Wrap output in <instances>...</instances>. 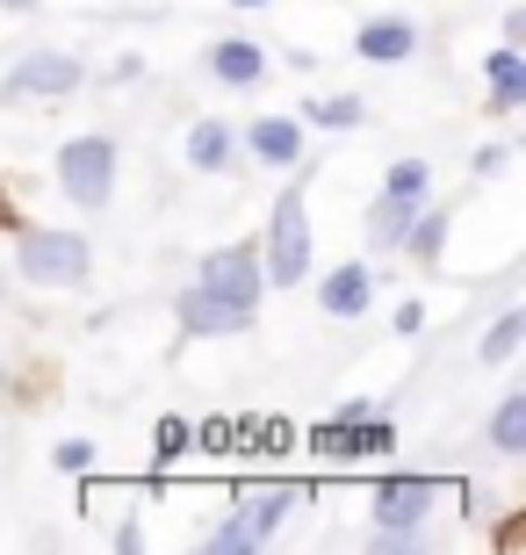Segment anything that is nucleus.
Returning <instances> with one entry per match:
<instances>
[{"instance_id":"obj_1","label":"nucleus","mask_w":526,"mask_h":555,"mask_svg":"<svg viewBox=\"0 0 526 555\" xmlns=\"http://www.w3.org/2000/svg\"><path fill=\"white\" fill-rule=\"evenodd\" d=\"M304 159H296V181L274 195V217H267V238H260V274L267 288H304L310 274H318V260H310V209H304Z\"/></svg>"},{"instance_id":"obj_2","label":"nucleus","mask_w":526,"mask_h":555,"mask_svg":"<svg viewBox=\"0 0 526 555\" xmlns=\"http://www.w3.org/2000/svg\"><path fill=\"white\" fill-rule=\"evenodd\" d=\"M15 274L29 288H87L94 282V246L65 224H22L15 231Z\"/></svg>"},{"instance_id":"obj_3","label":"nucleus","mask_w":526,"mask_h":555,"mask_svg":"<svg viewBox=\"0 0 526 555\" xmlns=\"http://www.w3.org/2000/svg\"><path fill=\"white\" fill-rule=\"evenodd\" d=\"M116 138H102V130H87V138H65L59 152H51V181H59V195L73 209H108V195H116Z\"/></svg>"},{"instance_id":"obj_4","label":"nucleus","mask_w":526,"mask_h":555,"mask_svg":"<svg viewBox=\"0 0 526 555\" xmlns=\"http://www.w3.org/2000/svg\"><path fill=\"white\" fill-rule=\"evenodd\" d=\"M195 288H209L217 304L260 318V296H267V274H260V238H231V246H209L203 268H195Z\"/></svg>"},{"instance_id":"obj_5","label":"nucleus","mask_w":526,"mask_h":555,"mask_svg":"<svg viewBox=\"0 0 526 555\" xmlns=\"http://www.w3.org/2000/svg\"><path fill=\"white\" fill-rule=\"evenodd\" d=\"M80 87H87V65L73 59V51L37 43V51H22V59L0 73V102H65V94H80Z\"/></svg>"},{"instance_id":"obj_6","label":"nucleus","mask_w":526,"mask_h":555,"mask_svg":"<svg viewBox=\"0 0 526 555\" xmlns=\"http://www.w3.org/2000/svg\"><path fill=\"white\" fill-rule=\"evenodd\" d=\"M433 498H440V483L419 469H397L375 483V498H368V513H375V527H397V534H425V513H433Z\"/></svg>"},{"instance_id":"obj_7","label":"nucleus","mask_w":526,"mask_h":555,"mask_svg":"<svg viewBox=\"0 0 526 555\" xmlns=\"http://www.w3.org/2000/svg\"><path fill=\"white\" fill-rule=\"evenodd\" d=\"M174 325H181L188 339H239V332H253V318H245V310H231V304H217L209 288L188 282L181 296H174Z\"/></svg>"},{"instance_id":"obj_8","label":"nucleus","mask_w":526,"mask_h":555,"mask_svg":"<svg viewBox=\"0 0 526 555\" xmlns=\"http://www.w3.org/2000/svg\"><path fill=\"white\" fill-rule=\"evenodd\" d=\"M368 304H375V268H368V260H339L332 274H318V310L324 318L354 325V318H368Z\"/></svg>"},{"instance_id":"obj_9","label":"nucleus","mask_w":526,"mask_h":555,"mask_svg":"<svg viewBox=\"0 0 526 555\" xmlns=\"http://www.w3.org/2000/svg\"><path fill=\"white\" fill-rule=\"evenodd\" d=\"M354 59H368V65H405V59H419V22H411V15H375V22H361V29H354Z\"/></svg>"},{"instance_id":"obj_10","label":"nucleus","mask_w":526,"mask_h":555,"mask_svg":"<svg viewBox=\"0 0 526 555\" xmlns=\"http://www.w3.org/2000/svg\"><path fill=\"white\" fill-rule=\"evenodd\" d=\"M239 144H245V159H260V166H274V173H288V166L304 159V124H296V116H253Z\"/></svg>"},{"instance_id":"obj_11","label":"nucleus","mask_w":526,"mask_h":555,"mask_svg":"<svg viewBox=\"0 0 526 555\" xmlns=\"http://www.w3.org/2000/svg\"><path fill=\"white\" fill-rule=\"evenodd\" d=\"M484 87H490V116H519L526 108V51L519 43H490L484 51Z\"/></svg>"},{"instance_id":"obj_12","label":"nucleus","mask_w":526,"mask_h":555,"mask_svg":"<svg viewBox=\"0 0 526 555\" xmlns=\"http://www.w3.org/2000/svg\"><path fill=\"white\" fill-rule=\"evenodd\" d=\"M181 159L195 166V173H209V181H223V173L239 166V130L223 124V116H203V124H188Z\"/></svg>"},{"instance_id":"obj_13","label":"nucleus","mask_w":526,"mask_h":555,"mask_svg":"<svg viewBox=\"0 0 526 555\" xmlns=\"http://www.w3.org/2000/svg\"><path fill=\"white\" fill-rule=\"evenodd\" d=\"M447 231H454V209L425 195V203H419V217H411V224H405V238H397V253H411L419 268H440V260H447Z\"/></svg>"},{"instance_id":"obj_14","label":"nucleus","mask_w":526,"mask_h":555,"mask_svg":"<svg viewBox=\"0 0 526 555\" xmlns=\"http://www.w3.org/2000/svg\"><path fill=\"white\" fill-rule=\"evenodd\" d=\"M296 505H304V483H288V476H282V483H260V491H245V498H239V513L253 519L260 548L288 527V513H296Z\"/></svg>"},{"instance_id":"obj_15","label":"nucleus","mask_w":526,"mask_h":555,"mask_svg":"<svg viewBox=\"0 0 526 555\" xmlns=\"http://www.w3.org/2000/svg\"><path fill=\"white\" fill-rule=\"evenodd\" d=\"M209 80H223V87H260L267 80V51L253 37H217V43H209Z\"/></svg>"},{"instance_id":"obj_16","label":"nucleus","mask_w":526,"mask_h":555,"mask_svg":"<svg viewBox=\"0 0 526 555\" xmlns=\"http://www.w3.org/2000/svg\"><path fill=\"white\" fill-rule=\"evenodd\" d=\"M490 448L505 454V462L526 454V383H512V390L498 397V412H490Z\"/></svg>"},{"instance_id":"obj_17","label":"nucleus","mask_w":526,"mask_h":555,"mask_svg":"<svg viewBox=\"0 0 526 555\" xmlns=\"http://www.w3.org/2000/svg\"><path fill=\"white\" fill-rule=\"evenodd\" d=\"M296 124H318V130H361V124H368V102H361V94H310V102H296Z\"/></svg>"},{"instance_id":"obj_18","label":"nucleus","mask_w":526,"mask_h":555,"mask_svg":"<svg viewBox=\"0 0 526 555\" xmlns=\"http://www.w3.org/2000/svg\"><path fill=\"white\" fill-rule=\"evenodd\" d=\"M411 217H419V203H405V195H375V203H368V246L397 253V238H405Z\"/></svg>"},{"instance_id":"obj_19","label":"nucleus","mask_w":526,"mask_h":555,"mask_svg":"<svg viewBox=\"0 0 526 555\" xmlns=\"http://www.w3.org/2000/svg\"><path fill=\"white\" fill-rule=\"evenodd\" d=\"M519 339H526V310L512 304V310H498V318H490V332H484V347H476V361H484V369H505L512 353H519Z\"/></svg>"},{"instance_id":"obj_20","label":"nucleus","mask_w":526,"mask_h":555,"mask_svg":"<svg viewBox=\"0 0 526 555\" xmlns=\"http://www.w3.org/2000/svg\"><path fill=\"white\" fill-rule=\"evenodd\" d=\"M203 548H209V555H253V548H260V534H253V519L231 505V513H223L217 527L203 534Z\"/></svg>"},{"instance_id":"obj_21","label":"nucleus","mask_w":526,"mask_h":555,"mask_svg":"<svg viewBox=\"0 0 526 555\" xmlns=\"http://www.w3.org/2000/svg\"><path fill=\"white\" fill-rule=\"evenodd\" d=\"M383 195H405V203H425V195H433V166H425V159H389V173H383Z\"/></svg>"},{"instance_id":"obj_22","label":"nucleus","mask_w":526,"mask_h":555,"mask_svg":"<svg viewBox=\"0 0 526 555\" xmlns=\"http://www.w3.org/2000/svg\"><path fill=\"white\" fill-rule=\"evenodd\" d=\"M188 448H195V426H188V418H159V433H152V462H159V469H174Z\"/></svg>"},{"instance_id":"obj_23","label":"nucleus","mask_w":526,"mask_h":555,"mask_svg":"<svg viewBox=\"0 0 526 555\" xmlns=\"http://www.w3.org/2000/svg\"><path fill=\"white\" fill-rule=\"evenodd\" d=\"M51 469L59 476H87L94 469V440H59V448H51Z\"/></svg>"},{"instance_id":"obj_24","label":"nucleus","mask_w":526,"mask_h":555,"mask_svg":"<svg viewBox=\"0 0 526 555\" xmlns=\"http://www.w3.org/2000/svg\"><path fill=\"white\" fill-rule=\"evenodd\" d=\"M512 159H519V152H512L505 138H490V144H484V152H476V159H469V166H476V181H498V173H505Z\"/></svg>"},{"instance_id":"obj_25","label":"nucleus","mask_w":526,"mask_h":555,"mask_svg":"<svg viewBox=\"0 0 526 555\" xmlns=\"http://www.w3.org/2000/svg\"><path fill=\"white\" fill-rule=\"evenodd\" d=\"M231 440H245V426H231V418H209V426H195V448H209V454H231Z\"/></svg>"},{"instance_id":"obj_26","label":"nucleus","mask_w":526,"mask_h":555,"mask_svg":"<svg viewBox=\"0 0 526 555\" xmlns=\"http://www.w3.org/2000/svg\"><path fill=\"white\" fill-rule=\"evenodd\" d=\"M397 332H405V339H411V332H425V304H419V296L397 304Z\"/></svg>"},{"instance_id":"obj_27","label":"nucleus","mask_w":526,"mask_h":555,"mask_svg":"<svg viewBox=\"0 0 526 555\" xmlns=\"http://www.w3.org/2000/svg\"><path fill=\"white\" fill-rule=\"evenodd\" d=\"M505 43H526V8H505Z\"/></svg>"},{"instance_id":"obj_28","label":"nucleus","mask_w":526,"mask_h":555,"mask_svg":"<svg viewBox=\"0 0 526 555\" xmlns=\"http://www.w3.org/2000/svg\"><path fill=\"white\" fill-rule=\"evenodd\" d=\"M231 8H267V0H231Z\"/></svg>"},{"instance_id":"obj_29","label":"nucleus","mask_w":526,"mask_h":555,"mask_svg":"<svg viewBox=\"0 0 526 555\" xmlns=\"http://www.w3.org/2000/svg\"><path fill=\"white\" fill-rule=\"evenodd\" d=\"M0 383H8V369H0Z\"/></svg>"}]
</instances>
